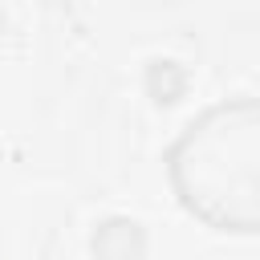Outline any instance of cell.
<instances>
[{"label":"cell","instance_id":"1","mask_svg":"<svg viewBox=\"0 0 260 260\" xmlns=\"http://www.w3.org/2000/svg\"><path fill=\"white\" fill-rule=\"evenodd\" d=\"M183 199L215 219L244 232L260 228V110L223 114L215 126H199L179 150Z\"/></svg>","mask_w":260,"mask_h":260}]
</instances>
